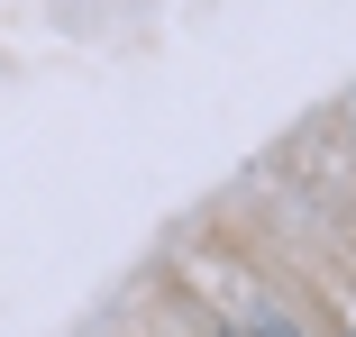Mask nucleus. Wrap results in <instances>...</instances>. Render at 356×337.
Masks as SVG:
<instances>
[]
</instances>
